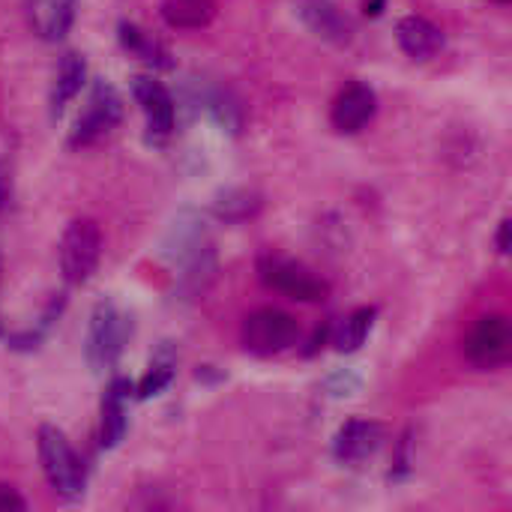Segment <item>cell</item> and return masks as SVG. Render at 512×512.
Here are the masks:
<instances>
[{
	"label": "cell",
	"mask_w": 512,
	"mask_h": 512,
	"mask_svg": "<svg viewBox=\"0 0 512 512\" xmlns=\"http://www.w3.org/2000/svg\"><path fill=\"white\" fill-rule=\"evenodd\" d=\"M36 450H39L42 474L54 489V495H60L63 501H78L87 489V468L84 459L69 444V438L57 426L45 423L36 432Z\"/></svg>",
	"instance_id": "obj_1"
},
{
	"label": "cell",
	"mask_w": 512,
	"mask_h": 512,
	"mask_svg": "<svg viewBox=\"0 0 512 512\" xmlns=\"http://www.w3.org/2000/svg\"><path fill=\"white\" fill-rule=\"evenodd\" d=\"M132 336V324L129 315L114 303V300H102L96 303L90 324H87V342H84V354L87 363L96 375L108 372L117 366L126 342Z\"/></svg>",
	"instance_id": "obj_2"
},
{
	"label": "cell",
	"mask_w": 512,
	"mask_h": 512,
	"mask_svg": "<svg viewBox=\"0 0 512 512\" xmlns=\"http://www.w3.org/2000/svg\"><path fill=\"white\" fill-rule=\"evenodd\" d=\"M255 270H258V279L270 291L297 303H321L330 294V285L315 270L279 252H261L255 261Z\"/></svg>",
	"instance_id": "obj_3"
},
{
	"label": "cell",
	"mask_w": 512,
	"mask_h": 512,
	"mask_svg": "<svg viewBox=\"0 0 512 512\" xmlns=\"http://www.w3.org/2000/svg\"><path fill=\"white\" fill-rule=\"evenodd\" d=\"M120 120H123V96L117 93L114 84L99 78L90 87V96L69 132V147H75V150L93 147L96 141L111 135L120 126Z\"/></svg>",
	"instance_id": "obj_4"
},
{
	"label": "cell",
	"mask_w": 512,
	"mask_h": 512,
	"mask_svg": "<svg viewBox=\"0 0 512 512\" xmlns=\"http://www.w3.org/2000/svg\"><path fill=\"white\" fill-rule=\"evenodd\" d=\"M240 342L255 357H276L300 342V321L282 309L264 306L246 315L240 327Z\"/></svg>",
	"instance_id": "obj_5"
},
{
	"label": "cell",
	"mask_w": 512,
	"mask_h": 512,
	"mask_svg": "<svg viewBox=\"0 0 512 512\" xmlns=\"http://www.w3.org/2000/svg\"><path fill=\"white\" fill-rule=\"evenodd\" d=\"M102 258V228L90 216H78L60 237V270L69 285H84Z\"/></svg>",
	"instance_id": "obj_6"
},
{
	"label": "cell",
	"mask_w": 512,
	"mask_h": 512,
	"mask_svg": "<svg viewBox=\"0 0 512 512\" xmlns=\"http://www.w3.org/2000/svg\"><path fill=\"white\" fill-rule=\"evenodd\" d=\"M512 357V327L507 315H483L465 336V360L474 369L495 372Z\"/></svg>",
	"instance_id": "obj_7"
},
{
	"label": "cell",
	"mask_w": 512,
	"mask_h": 512,
	"mask_svg": "<svg viewBox=\"0 0 512 512\" xmlns=\"http://www.w3.org/2000/svg\"><path fill=\"white\" fill-rule=\"evenodd\" d=\"M132 96L147 120V135L150 141H165L174 132L177 123V105L171 90L156 81L153 75H135L132 78Z\"/></svg>",
	"instance_id": "obj_8"
},
{
	"label": "cell",
	"mask_w": 512,
	"mask_h": 512,
	"mask_svg": "<svg viewBox=\"0 0 512 512\" xmlns=\"http://www.w3.org/2000/svg\"><path fill=\"white\" fill-rule=\"evenodd\" d=\"M375 114H378V96H375V90L369 84H363V81H351L333 99L330 123L342 135H357V132H363L375 120Z\"/></svg>",
	"instance_id": "obj_9"
},
{
	"label": "cell",
	"mask_w": 512,
	"mask_h": 512,
	"mask_svg": "<svg viewBox=\"0 0 512 512\" xmlns=\"http://www.w3.org/2000/svg\"><path fill=\"white\" fill-rule=\"evenodd\" d=\"M384 444V426L375 423V420H363V417H354L348 420L336 438H333V459L339 465H348V468H357L363 462H369Z\"/></svg>",
	"instance_id": "obj_10"
},
{
	"label": "cell",
	"mask_w": 512,
	"mask_h": 512,
	"mask_svg": "<svg viewBox=\"0 0 512 512\" xmlns=\"http://www.w3.org/2000/svg\"><path fill=\"white\" fill-rule=\"evenodd\" d=\"M294 12L312 36L330 45H351L354 24L333 0H294Z\"/></svg>",
	"instance_id": "obj_11"
},
{
	"label": "cell",
	"mask_w": 512,
	"mask_h": 512,
	"mask_svg": "<svg viewBox=\"0 0 512 512\" xmlns=\"http://www.w3.org/2000/svg\"><path fill=\"white\" fill-rule=\"evenodd\" d=\"M129 396H132V384L126 378H114L105 387V396L99 405V444H102V450H114L126 438Z\"/></svg>",
	"instance_id": "obj_12"
},
{
	"label": "cell",
	"mask_w": 512,
	"mask_h": 512,
	"mask_svg": "<svg viewBox=\"0 0 512 512\" xmlns=\"http://www.w3.org/2000/svg\"><path fill=\"white\" fill-rule=\"evenodd\" d=\"M27 24L42 42H60L75 24V0H27Z\"/></svg>",
	"instance_id": "obj_13"
},
{
	"label": "cell",
	"mask_w": 512,
	"mask_h": 512,
	"mask_svg": "<svg viewBox=\"0 0 512 512\" xmlns=\"http://www.w3.org/2000/svg\"><path fill=\"white\" fill-rule=\"evenodd\" d=\"M396 39L399 48L411 57V60H432L444 51V33L438 24H432L423 15H405L396 24Z\"/></svg>",
	"instance_id": "obj_14"
},
{
	"label": "cell",
	"mask_w": 512,
	"mask_h": 512,
	"mask_svg": "<svg viewBox=\"0 0 512 512\" xmlns=\"http://www.w3.org/2000/svg\"><path fill=\"white\" fill-rule=\"evenodd\" d=\"M117 36H120V45L126 54H132L135 60L147 63L150 69H171L174 60H171V51L165 48V42H159L153 33H147L144 27L132 24V21H120L117 27Z\"/></svg>",
	"instance_id": "obj_15"
},
{
	"label": "cell",
	"mask_w": 512,
	"mask_h": 512,
	"mask_svg": "<svg viewBox=\"0 0 512 512\" xmlns=\"http://www.w3.org/2000/svg\"><path fill=\"white\" fill-rule=\"evenodd\" d=\"M84 78H87V63L81 54L69 51L63 54L60 66H57V75H54V87H51V114L60 117L63 108L81 93L84 87Z\"/></svg>",
	"instance_id": "obj_16"
},
{
	"label": "cell",
	"mask_w": 512,
	"mask_h": 512,
	"mask_svg": "<svg viewBox=\"0 0 512 512\" xmlns=\"http://www.w3.org/2000/svg\"><path fill=\"white\" fill-rule=\"evenodd\" d=\"M162 18L174 30H204L216 18V0H162Z\"/></svg>",
	"instance_id": "obj_17"
},
{
	"label": "cell",
	"mask_w": 512,
	"mask_h": 512,
	"mask_svg": "<svg viewBox=\"0 0 512 512\" xmlns=\"http://www.w3.org/2000/svg\"><path fill=\"white\" fill-rule=\"evenodd\" d=\"M264 201L258 192L246 189V186H234V189H225L216 195L213 201V213L216 219H222L225 225H240V222H249L261 213Z\"/></svg>",
	"instance_id": "obj_18"
},
{
	"label": "cell",
	"mask_w": 512,
	"mask_h": 512,
	"mask_svg": "<svg viewBox=\"0 0 512 512\" xmlns=\"http://www.w3.org/2000/svg\"><path fill=\"white\" fill-rule=\"evenodd\" d=\"M378 321V309L375 306H360L354 309L336 330H333V345L339 354H354L366 345L372 327Z\"/></svg>",
	"instance_id": "obj_19"
},
{
	"label": "cell",
	"mask_w": 512,
	"mask_h": 512,
	"mask_svg": "<svg viewBox=\"0 0 512 512\" xmlns=\"http://www.w3.org/2000/svg\"><path fill=\"white\" fill-rule=\"evenodd\" d=\"M174 375H177V357H174L171 345L165 342V345L156 351V357L150 360L147 372L141 375V381H138V387H135V396H138V399H153V396H159V393L174 381Z\"/></svg>",
	"instance_id": "obj_20"
},
{
	"label": "cell",
	"mask_w": 512,
	"mask_h": 512,
	"mask_svg": "<svg viewBox=\"0 0 512 512\" xmlns=\"http://www.w3.org/2000/svg\"><path fill=\"white\" fill-rule=\"evenodd\" d=\"M63 306H66V294H57V297L48 303V309L42 312L39 324H36V327H30V330H24V333L9 336V345H12L15 351H33V348H39V342L45 339V333L51 330V324L60 318Z\"/></svg>",
	"instance_id": "obj_21"
},
{
	"label": "cell",
	"mask_w": 512,
	"mask_h": 512,
	"mask_svg": "<svg viewBox=\"0 0 512 512\" xmlns=\"http://www.w3.org/2000/svg\"><path fill=\"white\" fill-rule=\"evenodd\" d=\"M0 510H27V501L6 483H0Z\"/></svg>",
	"instance_id": "obj_22"
},
{
	"label": "cell",
	"mask_w": 512,
	"mask_h": 512,
	"mask_svg": "<svg viewBox=\"0 0 512 512\" xmlns=\"http://www.w3.org/2000/svg\"><path fill=\"white\" fill-rule=\"evenodd\" d=\"M9 192H12V174H9V165L0 162V210H3L6 201H9Z\"/></svg>",
	"instance_id": "obj_23"
},
{
	"label": "cell",
	"mask_w": 512,
	"mask_h": 512,
	"mask_svg": "<svg viewBox=\"0 0 512 512\" xmlns=\"http://www.w3.org/2000/svg\"><path fill=\"white\" fill-rule=\"evenodd\" d=\"M510 219H501V225H498V234H495V246H498V252L501 255H507L510 252Z\"/></svg>",
	"instance_id": "obj_24"
},
{
	"label": "cell",
	"mask_w": 512,
	"mask_h": 512,
	"mask_svg": "<svg viewBox=\"0 0 512 512\" xmlns=\"http://www.w3.org/2000/svg\"><path fill=\"white\" fill-rule=\"evenodd\" d=\"M327 336H330V327H324V330L318 327V330H315V336H312V342H309V348H306V354L312 357V354H315V351H318V348L327 342Z\"/></svg>",
	"instance_id": "obj_25"
}]
</instances>
